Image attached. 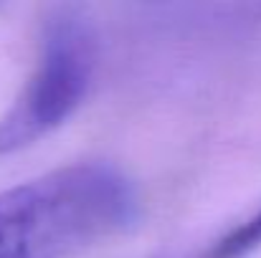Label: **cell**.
<instances>
[{
  "label": "cell",
  "mask_w": 261,
  "mask_h": 258,
  "mask_svg": "<svg viewBox=\"0 0 261 258\" xmlns=\"http://www.w3.org/2000/svg\"><path fill=\"white\" fill-rule=\"evenodd\" d=\"M137 192L119 170L82 162L0 192V258H66L137 220Z\"/></svg>",
  "instance_id": "6da1fadb"
},
{
  "label": "cell",
  "mask_w": 261,
  "mask_h": 258,
  "mask_svg": "<svg viewBox=\"0 0 261 258\" xmlns=\"http://www.w3.org/2000/svg\"><path fill=\"white\" fill-rule=\"evenodd\" d=\"M94 59V33L82 15L59 10L46 20L38 64L0 117V155L20 152L69 122L89 91Z\"/></svg>",
  "instance_id": "7a4b0ae2"
},
{
  "label": "cell",
  "mask_w": 261,
  "mask_h": 258,
  "mask_svg": "<svg viewBox=\"0 0 261 258\" xmlns=\"http://www.w3.org/2000/svg\"><path fill=\"white\" fill-rule=\"evenodd\" d=\"M261 246V208L241 225H236L228 236L213 243L205 258H244Z\"/></svg>",
  "instance_id": "3957f363"
}]
</instances>
